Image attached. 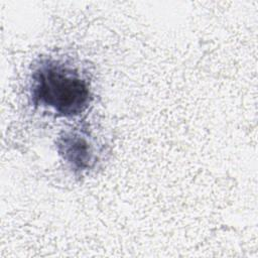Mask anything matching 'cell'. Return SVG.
I'll use <instances>...</instances> for the list:
<instances>
[{
  "mask_svg": "<svg viewBox=\"0 0 258 258\" xmlns=\"http://www.w3.org/2000/svg\"><path fill=\"white\" fill-rule=\"evenodd\" d=\"M30 97L34 106L72 118L89 107L92 94L89 82L77 70L45 59L32 73Z\"/></svg>",
  "mask_w": 258,
  "mask_h": 258,
  "instance_id": "obj_1",
  "label": "cell"
},
{
  "mask_svg": "<svg viewBox=\"0 0 258 258\" xmlns=\"http://www.w3.org/2000/svg\"><path fill=\"white\" fill-rule=\"evenodd\" d=\"M57 150L76 172H84L94 165L96 155L87 135L80 131L66 132L58 138Z\"/></svg>",
  "mask_w": 258,
  "mask_h": 258,
  "instance_id": "obj_2",
  "label": "cell"
}]
</instances>
